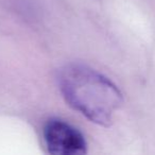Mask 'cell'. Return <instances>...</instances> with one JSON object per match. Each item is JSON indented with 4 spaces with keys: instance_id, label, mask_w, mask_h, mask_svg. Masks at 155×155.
I'll list each match as a JSON object with an SVG mask.
<instances>
[{
    "instance_id": "cell-2",
    "label": "cell",
    "mask_w": 155,
    "mask_h": 155,
    "mask_svg": "<svg viewBox=\"0 0 155 155\" xmlns=\"http://www.w3.org/2000/svg\"><path fill=\"white\" fill-rule=\"evenodd\" d=\"M44 139L53 155H82L87 143L79 130L61 119H50L44 127Z\"/></svg>"
},
{
    "instance_id": "cell-1",
    "label": "cell",
    "mask_w": 155,
    "mask_h": 155,
    "mask_svg": "<svg viewBox=\"0 0 155 155\" xmlns=\"http://www.w3.org/2000/svg\"><path fill=\"white\" fill-rule=\"evenodd\" d=\"M58 84L69 105L97 124L108 127L122 104V94L103 74L84 65L72 64L60 71Z\"/></svg>"
}]
</instances>
